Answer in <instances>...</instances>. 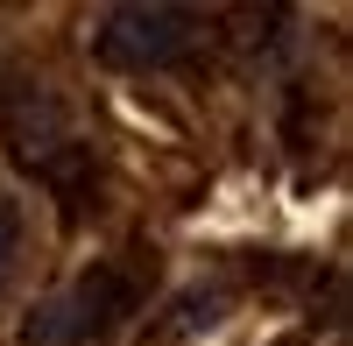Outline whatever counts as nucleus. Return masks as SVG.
<instances>
[{
  "label": "nucleus",
  "mask_w": 353,
  "mask_h": 346,
  "mask_svg": "<svg viewBox=\"0 0 353 346\" xmlns=\"http://www.w3.org/2000/svg\"><path fill=\"white\" fill-rule=\"evenodd\" d=\"M205 43V14L170 0H121L92 21V57L113 71H176Z\"/></svg>",
  "instance_id": "obj_2"
},
{
  "label": "nucleus",
  "mask_w": 353,
  "mask_h": 346,
  "mask_svg": "<svg viewBox=\"0 0 353 346\" xmlns=\"http://www.w3.org/2000/svg\"><path fill=\"white\" fill-rule=\"evenodd\" d=\"M14 262H21V205H14V191H0V290H8Z\"/></svg>",
  "instance_id": "obj_4"
},
{
  "label": "nucleus",
  "mask_w": 353,
  "mask_h": 346,
  "mask_svg": "<svg viewBox=\"0 0 353 346\" xmlns=\"http://www.w3.org/2000/svg\"><path fill=\"white\" fill-rule=\"evenodd\" d=\"M0 149L21 177H36L43 191L64 198V212H78L99 191V156L85 128L71 121V106L50 92V78H28V71L0 78Z\"/></svg>",
  "instance_id": "obj_1"
},
{
  "label": "nucleus",
  "mask_w": 353,
  "mask_h": 346,
  "mask_svg": "<svg viewBox=\"0 0 353 346\" xmlns=\"http://www.w3.org/2000/svg\"><path fill=\"white\" fill-rule=\"evenodd\" d=\"M128 311H134L128 269L99 262V269L71 276L64 290H50L36 311H28L21 318V346H92V339H106L113 325H121Z\"/></svg>",
  "instance_id": "obj_3"
}]
</instances>
